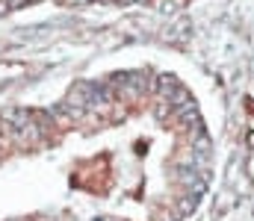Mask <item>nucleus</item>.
Segmentation results:
<instances>
[{
    "label": "nucleus",
    "instance_id": "f257e3e1",
    "mask_svg": "<svg viewBox=\"0 0 254 221\" xmlns=\"http://www.w3.org/2000/svg\"><path fill=\"white\" fill-rule=\"evenodd\" d=\"M154 88H157V91H160V94H163V97L169 100V97H172V94H175V91H178L181 86H178V80H175L172 74H160V77H157V86H154Z\"/></svg>",
    "mask_w": 254,
    "mask_h": 221
},
{
    "label": "nucleus",
    "instance_id": "423d86ee",
    "mask_svg": "<svg viewBox=\"0 0 254 221\" xmlns=\"http://www.w3.org/2000/svg\"><path fill=\"white\" fill-rule=\"evenodd\" d=\"M9 3H12V9H21V6H27L30 0H9Z\"/></svg>",
    "mask_w": 254,
    "mask_h": 221
},
{
    "label": "nucleus",
    "instance_id": "39448f33",
    "mask_svg": "<svg viewBox=\"0 0 254 221\" xmlns=\"http://www.w3.org/2000/svg\"><path fill=\"white\" fill-rule=\"evenodd\" d=\"M60 3H65V6H86L89 0H60Z\"/></svg>",
    "mask_w": 254,
    "mask_h": 221
},
{
    "label": "nucleus",
    "instance_id": "7ed1b4c3",
    "mask_svg": "<svg viewBox=\"0 0 254 221\" xmlns=\"http://www.w3.org/2000/svg\"><path fill=\"white\" fill-rule=\"evenodd\" d=\"M157 9L160 12H175L178 9V0H157Z\"/></svg>",
    "mask_w": 254,
    "mask_h": 221
},
{
    "label": "nucleus",
    "instance_id": "f03ea898",
    "mask_svg": "<svg viewBox=\"0 0 254 221\" xmlns=\"http://www.w3.org/2000/svg\"><path fill=\"white\" fill-rule=\"evenodd\" d=\"M195 207H198V195H195V192H190V195L181 201V213H184V216H190Z\"/></svg>",
    "mask_w": 254,
    "mask_h": 221
},
{
    "label": "nucleus",
    "instance_id": "6e6552de",
    "mask_svg": "<svg viewBox=\"0 0 254 221\" xmlns=\"http://www.w3.org/2000/svg\"><path fill=\"white\" fill-rule=\"evenodd\" d=\"M122 3H133V0H122Z\"/></svg>",
    "mask_w": 254,
    "mask_h": 221
},
{
    "label": "nucleus",
    "instance_id": "0eeeda50",
    "mask_svg": "<svg viewBox=\"0 0 254 221\" xmlns=\"http://www.w3.org/2000/svg\"><path fill=\"white\" fill-rule=\"evenodd\" d=\"M104 3H122V0H104Z\"/></svg>",
    "mask_w": 254,
    "mask_h": 221
},
{
    "label": "nucleus",
    "instance_id": "20e7f679",
    "mask_svg": "<svg viewBox=\"0 0 254 221\" xmlns=\"http://www.w3.org/2000/svg\"><path fill=\"white\" fill-rule=\"evenodd\" d=\"M6 12H12V3L9 0H0V15H6Z\"/></svg>",
    "mask_w": 254,
    "mask_h": 221
},
{
    "label": "nucleus",
    "instance_id": "1a4fd4ad",
    "mask_svg": "<svg viewBox=\"0 0 254 221\" xmlns=\"http://www.w3.org/2000/svg\"><path fill=\"white\" fill-rule=\"evenodd\" d=\"M30 3H39V0H30Z\"/></svg>",
    "mask_w": 254,
    "mask_h": 221
}]
</instances>
